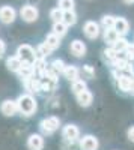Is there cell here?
<instances>
[{"label":"cell","instance_id":"1","mask_svg":"<svg viewBox=\"0 0 134 150\" xmlns=\"http://www.w3.org/2000/svg\"><path fill=\"white\" fill-rule=\"evenodd\" d=\"M17 104H18V112L24 117L33 116L36 112V110H38V104H36V99L32 93L20 95L17 99Z\"/></svg>","mask_w":134,"mask_h":150},{"label":"cell","instance_id":"2","mask_svg":"<svg viewBox=\"0 0 134 150\" xmlns=\"http://www.w3.org/2000/svg\"><path fill=\"white\" fill-rule=\"evenodd\" d=\"M60 128V119L59 117H54V116H50V117H45L41 120L39 123V129L44 135H51L54 134L57 129Z\"/></svg>","mask_w":134,"mask_h":150},{"label":"cell","instance_id":"3","mask_svg":"<svg viewBox=\"0 0 134 150\" xmlns=\"http://www.w3.org/2000/svg\"><path fill=\"white\" fill-rule=\"evenodd\" d=\"M17 56L20 57V60L23 62V63L33 65L36 62V51L27 44H23L17 48Z\"/></svg>","mask_w":134,"mask_h":150},{"label":"cell","instance_id":"4","mask_svg":"<svg viewBox=\"0 0 134 150\" xmlns=\"http://www.w3.org/2000/svg\"><path fill=\"white\" fill-rule=\"evenodd\" d=\"M20 17L23 18V21H26V23H33V21L38 20L39 11L33 5H26V6H23L20 9Z\"/></svg>","mask_w":134,"mask_h":150},{"label":"cell","instance_id":"5","mask_svg":"<svg viewBox=\"0 0 134 150\" xmlns=\"http://www.w3.org/2000/svg\"><path fill=\"white\" fill-rule=\"evenodd\" d=\"M17 18V11L12 6H0V21L3 24H12Z\"/></svg>","mask_w":134,"mask_h":150},{"label":"cell","instance_id":"6","mask_svg":"<svg viewBox=\"0 0 134 150\" xmlns=\"http://www.w3.org/2000/svg\"><path fill=\"white\" fill-rule=\"evenodd\" d=\"M62 137L65 138V141H68V143H76L80 138V131H78V128L76 126V125L69 123V125H66V126H63Z\"/></svg>","mask_w":134,"mask_h":150},{"label":"cell","instance_id":"7","mask_svg":"<svg viewBox=\"0 0 134 150\" xmlns=\"http://www.w3.org/2000/svg\"><path fill=\"white\" fill-rule=\"evenodd\" d=\"M0 111H2V114L6 116V117L15 116L17 112H18V104H17V101H12V99H6V101H3L2 105H0Z\"/></svg>","mask_w":134,"mask_h":150},{"label":"cell","instance_id":"8","mask_svg":"<svg viewBox=\"0 0 134 150\" xmlns=\"http://www.w3.org/2000/svg\"><path fill=\"white\" fill-rule=\"evenodd\" d=\"M100 143L93 135H84L80 140V150H98Z\"/></svg>","mask_w":134,"mask_h":150},{"label":"cell","instance_id":"9","mask_svg":"<svg viewBox=\"0 0 134 150\" xmlns=\"http://www.w3.org/2000/svg\"><path fill=\"white\" fill-rule=\"evenodd\" d=\"M83 32L89 39H96L100 36V24L95 21H86L83 26Z\"/></svg>","mask_w":134,"mask_h":150},{"label":"cell","instance_id":"10","mask_svg":"<svg viewBox=\"0 0 134 150\" xmlns=\"http://www.w3.org/2000/svg\"><path fill=\"white\" fill-rule=\"evenodd\" d=\"M24 83V87H26V90H27V93H39L42 89H41V78H38V77H30V78H27V80H24L23 81Z\"/></svg>","mask_w":134,"mask_h":150},{"label":"cell","instance_id":"11","mask_svg":"<svg viewBox=\"0 0 134 150\" xmlns=\"http://www.w3.org/2000/svg\"><path fill=\"white\" fill-rule=\"evenodd\" d=\"M27 147L29 150H42L44 147V138L39 134H32L27 138Z\"/></svg>","mask_w":134,"mask_h":150},{"label":"cell","instance_id":"12","mask_svg":"<svg viewBox=\"0 0 134 150\" xmlns=\"http://www.w3.org/2000/svg\"><path fill=\"white\" fill-rule=\"evenodd\" d=\"M133 77L134 75H119V77L116 78L118 80V87L122 92H131V86H133Z\"/></svg>","mask_w":134,"mask_h":150},{"label":"cell","instance_id":"13","mask_svg":"<svg viewBox=\"0 0 134 150\" xmlns=\"http://www.w3.org/2000/svg\"><path fill=\"white\" fill-rule=\"evenodd\" d=\"M6 68H8L11 72L18 74L20 69L23 68V62H21L20 57L15 54V56H12V57H8V59H6Z\"/></svg>","mask_w":134,"mask_h":150},{"label":"cell","instance_id":"14","mask_svg":"<svg viewBox=\"0 0 134 150\" xmlns=\"http://www.w3.org/2000/svg\"><path fill=\"white\" fill-rule=\"evenodd\" d=\"M120 36H125L127 33H128V30H130V24H128V21L125 20V18H122V17H118L116 18V21H115V27H113Z\"/></svg>","mask_w":134,"mask_h":150},{"label":"cell","instance_id":"15","mask_svg":"<svg viewBox=\"0 0 134 150\" xmlns=\"http://www.w3.org/2000/svg\"><path fill=\"white\" fill-rule=\"evenodd\" d=\"M69 48H71V53L74 54L76 57H83L84 54H86V45H84L81 41H78V39L72 41Z\"/></svg>","mask_w":134,"mask_h":150},{"label":"cell","instance_id":"16","mask_svg":"<svg viewBox=\"0 0 134 150\" xmlns=\"http://www.w3.org/2000/svg\"><path fill=\"white\" fill-rule=\"evenodd\" d=\"M76 96H77L78 105H81V107H89L92 104V101H93V95L88 89L84 90V92H81V93H78V95H76Z\"/></svg>","mask_w":134,"mask_h":150},{"label":"cell","instance_id":"17","mask_svg":"<svg viewBox=\"0 0 134 150\" xmlns=\"http://www.w3.org/2000/svg\"><path fill=\"white\" fill-rule=\"evenodd\" d=\"M78 75H80V71H78L77 66H74V65L65 66V69H63V77H65L68 81L72 83V81L78 80Z\"/></svg>","mask_w":134,"mask_h":150},{"label":"cell","instance_id":"18","mask_svg":"<svg viewBox=\"0 0 134 150\" xmlns=\"http://www.w3.org/2000/svg\"><path fill=\"white\" fill-rule=\"evenodd\" d=\"M60 39H62V38L57 36L56 33L51 32L50 35H47V38H45V44H47L48 48H51L53 51H54V50H57V48L60 47Z\"/></svg>","mask_w":134,"mask_h":150},{"label":"cell","instance_id":"19","mask_svg":"<svg viewBox=\"0 0 134 150\" xmlns=\"http://www.w3.org/2000/svg\"><path fill=\"white\" fill-rule=\"evenodd\" d=\"M120 38V35L115 30V29H105L104 30V41L108 44V45H113L118 39Z\"/></svg>","mask_w":134,"mask_h":150},{"label":"cell","instance_id":"20","mask_svg":"<svg viewBox=\"0 0 134 150\" xmlns=\"http://www.w3.org/2000/svg\"><path fill=\"white\" fill-rule=\"evenodd\" d=\"M35 51H36V59H47L48 56L53 53V50L48 48L45 42H42V44H39L38 47H36Z\"/></svg>","mask_w":134,"mask_h":150},{"label":"cell","instance_id":"21","mask_svg":"<svg viewBox=\"0 0 134 150\" xmlns=\"http://www.w3.org/2000/svg\"><path fill=\"white\" fill-rule=\"evenodd\" d=\"M33 68H35V74H38L41 77V75H44L45 71L48 69V65H47L45 59H36V62L33 63Z\"/></svg>","mask_w":134,"mask_h":150},{"label":"cell","instance_id":"22","mask_svg":"<svg viewBox=\"0 0 134 150\" xmlns=\"http://www.w3.org/2000/svg\"><path fill=\"white\" fill-rule=\"evenodd\" d=\"M62 21L66 24V26H74V24L77 23V15H76V12L74 11H63V18Z\"/></svg>","mask_w":134,"mask_h":150},{"label":"cell","instance_id":"23","mask_svg":"<svg viewBox=\"0 0 134 150\" xmlns=\"http://www.w3.org/2000/svg\"><path fill=\"white\" fill-rule=\"evenodd\" d=\"M128 45H130V44H128V41L125 39L124 36H120L119 39L112 45V48H115V51H118V53H125V50L128 48Z\"/></svg>","mask_w":134,"mask_h":150},{"label":"cell","instance_id":"24","mask_svg":"<svg viewBox=\"0 0 134 150\" xmlns=\"http://www.w3.org/2000/svg\"><path fill=\"white\" fill-rule=\"evenodd\" d=\"M68 32V26L63 23V21H59V23H54L53 24V33H56L57 36L63 38Z\"/></svg>","mask_w":134,"mask_h":150},{"label":"cell","instance_id":"25","mask_svg":"<svg viewBox=\"0 0 134 150\" xmlns=\"http://www.w3.org/2000/svg\"><path fill=\"white\" fill-rule=\"evenodd\" d=\"M65 63H63V60H60V59H56V60H53L50 65H48V68H50L53 72H56L57 75L59 74H63V69H65Z\"/></svg>","mask_w":134,"mask_h":150},{"label":"cell","instance_id":"26","mask_svg":"<svg viewBox=\"0 0 134 150\" xmlns=\"http://www.w3.org/2000/svg\"><path fill=\"white\" fill-rule=\"evenodd\" d=\"M88 89V84L84 80H76L72 81V92H74V95H78L81 92H84Z\"/></svg>","mask_w":134,"mask_h":150},{"label":"cell","instance_id":"27","mask_svg":"<svg viewBox=\"0 0 134 150\" xmlns=\"http://www.w3.org/2000/svg\"><path fill=\"white\" fill-rule=\"evenodd\" d=\"M115 21H116V17H113V15H104L101 18V24H103L104 30L105 29H113L115 27Z\"/></svg>","mask_w":134,"mask_h":150},{"label":"cell","instance_id":"28","mask_svg":"<svg viewBox=\"0 0 134 150\" xmlns=\"http://www.w3.org/2000/svg\"><path fill=\"white\" fill-rule=\"evenodd\" d=\"M74 0H59L57 2V8H60L62 11H74Z\"/></svg>","mask_w":134,"mask_h":150},{"label":"cell","instance_id":"29","mask_svg":"<svg viewBox=\"0 0 134 150\" xmlns=\"http://www.w3.org/2000/svg\"><path fill=\"white\" fill-rule=\"evenodd\" d=\"M50 18L53 23H59V21H62L63 18V11L60 9V8H54L50 11Z\"/></svg>","mask_w":134,"mask_h":150},{"label":"cell","instance_id":"30","mask_svg":"<svg viewBox=\"0 0 134 150\" xmlns=\"http://www.w3.org/2000/svg\"><path fill=\"white\" fill-rule=\"evenodd\" d=\"M104 54H105L107 60H110L112 63H113L115 59H116V56H118V51H115V48H107L105 51H104Z\"/></svg>","mask_w":134,"mask_h":150},{"label":"cell","instance_id":"31","mask_svg":"<svg viewBox=\"0 0 134 150\" xmlns=\"http://www.w3.org/2000/svg\"><path fill=\"white\" fill-rule=\"evenodd\" d=\"M83 75L86 78H93L95 77V71L91 65H86V66H83Z\"/></svg>","mask_w":134,"mask_h":150},{"label":"cell","instance_id":"32","mask_svg":"<svg viewBox=\"0 0 134 150\" xmlns=\"http://www.w3.org/2000/svg\"><path fill=\"white\" fill-rule=\"evenodd\" d=\"M125 54H127V57L130 59V60H134V44L131 45H128V48L125 50Z\"/></svg>","mask_w":134,"mask_h":150},{"label":"cell","instance_id":"33","mask_svg":"<svg viewBox=\"0 0 134 150\" xmlns=\"http://www.w3.org/2000/svg\"><path fill=\"white\" fill-rule=\"evenodd\" d=\"M5 53H6V44L3 39H0V57H3Z\"/></svg>","mask_w":134,"mask_h":150},{"label":"cell","instance_id":"34","mask_svg":"<svg viewBox=\"0 0 134 150\" xmlns=\"http://www.w3.org/2000/svg\"><path fill=\"white\" fill-rule=\"evenodd\" d=\"M127 134H128V140H130L131 143H134V126H131Z\"/></svg>","mask_w":134,"mask_h":150},{"label":"cell","instance_id":"35","mask_svg":"<svg viewBox=\"0 0 134 150\" xmlns=\"http://www.w3.org/2000/svg\"><path fill=\"white\" fill-rule=\"evenodd\" d=\"M131 93L134 95V77H133V86H131Z\"/></svg>","mask_w":134,"mask_h":150},{"label":"cell","instance_id":"36","mask_svg":"<svg viewBox=\"0 0 134 150\" xmlns=\"http://www.w3.org/2000/svg\"><path fill=\"white\" fill-rule=\"evenodd\" d=\"M125 3H134V0H124Z\"/></svg>","mask_w":134,"mask_h":150}]
</instances>
